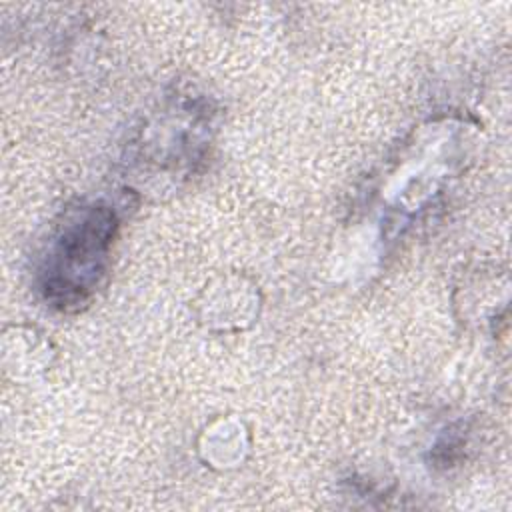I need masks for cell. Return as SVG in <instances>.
<instances>
[{
	"label": "cell",
	"mask_w": 512,
	"mask_h": 512,
	"mask_svg": "<svg viewBox=\"0 0 512 512\" xmlns=\"http://www.w3.org/2000/svg\"><path fill=\"white\" fill-rule=\"evenodd\" d=\"M110 216L88 210L84 220L68 226L52 252L54 266L48 276V288L64 292V302H80L98 282L102 260L110 240Z\"/></svg>",
	"instance_id": "obj_1"
}]
</instances>
